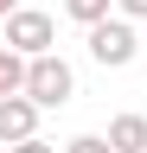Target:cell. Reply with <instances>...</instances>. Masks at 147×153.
I'll list each match as a JSON object with an SVG mask.
<instances>
[{
	"label": "cell",
	"mask_w": 147,
	"mask_h": 153,
	"mask_svg": "<svg viewBox=\"0 0 147 153\" xmlns=\"http://www.w3.org/2000/svg\"><path fill=\"white\" fill-rule=\"evenodd\" d=\"M7 45H13V51H26V57L51 51V45H58V19L39 13V7H13V13H7Z\"/></svg>",
	"instance_id": "3"
},
{
	"label": "cell",
	"mask_w": 147,
	"mask_h": 153,
	"mask_svg": "<svg viewBox=\"0 0 147 153\" xmlns=\"http://www.w3.org/2000/svg\"><path fill=\"white\" fill-rule=\"evenodd\" d=\"M39 102H32L26 89H13V96H0V147H13V140H26V134H39Z\"/></svg>",
	"instance_id": "4"
},
{
	"label": "cell",
	"mask_w": 147,
	"mask_h": 153,
	"mask_svg": "<svg viewBox=\"0 0 147 153\" xmlns=\"http://www.w3.org/2000/svg\"><path fill=\"white\" fill-rule=\"evenodd\" d=\"M83 45H90V57H96L102 70H128L141 57V38H134V19L128 13H109L96 26H83Z\"/></svg>",
	"instance_id": "1"
},
{
	"label": "cell",
	"mask_w": 147,
	"mask_h": 153,
	"mask_svg": "<svg viewBox=\"0 0 147 153\" xmlns=\"http://www.w3.org/2000/svg\"><path fill=\"white\" fill-rule=\"evenodd\" d=\"M115 13H128V19H147V0H115Z\"/></svg>",
	"instance_id": "10"
},
{
	"label": "cell",
	"mask_w": 147,
	"mask_h": 153,
	"mask_svg": "<svg viewBox=\"0 0 147 153\" xmlns=\"http://www.w3.org/2000/svg\"><path fill=\"white\" fill-rule=\"evenodd\" d=\"M109 147V134H77V140H64L58 153H102Z\"/></svg>",
	"instance_id": "8"
},
{
	"label": "cell",
	"mask_w": 147,
	"mask_h": 153,
	"mask_svg": "<svg viewBox=\"0 0 147 153\" xmlns=\"http://www.w3.org/2000/svg\"><path fill=\"white\" fill-rule=\"evenodd\" d=\"M0 153H7V147H0Z\"/></svg>",
	"instance_id": "13"
},
{
	"label": "cell",
	"mask_w": 147,
	"mask_h": 153,
	"mask_svg": "<svg viewBox=\"0 0 147 153\" xmlns=\"http://www.w3.org/2000/svg\"><path fill=\"white\" fill-rule=\"evenodd\" d=\"M7 153H58V147H51V140H39V134H26V140H13Z\"/></svg>",
	"instance_id": "9"
},
{
	"label": "cell",
	"mask_w": 147,
	"mask_h": 153,
	"mask_svg": "<svg viewBox=\"0 0 147 153\" xmlns=\"http://www.w3.org/2000/svg\"><path fill=\"white\" fill-rule=\"evenodd\" d=\"M109 13H115V0H64V19H77V26H96Z\"/></svg>",
	"instance_id": "7"
},
{
	"label": "cell",
	"mask_w": 147,
	"mask_h": 153,
	"mask_svg": "<svg viewBox=\"0 0 147 153\" xmlns=\"http://www.w3.org/2000/svg\"><path fill=\"white\" fill-rule=\"evenodd\" d=\"M102 153H115V147H102Z\"/></svg>",
	"instance_id": "12"
},
{
	"label": "cell",
	"mask_w": 147,
	"mask_h": 153,
	"mask_svg": "<svg viewBox=\"0 0 147 153\" xmlns=\"http://www.w3.org/2000/svg\"><path fill=\"white\" fill-rule=\"evenodd\" d=\"M26 64H32V57L26 51H0V96H13V89H26Z\"/></svg>",
	"instance_id": "6"
},
{
	"label": "cell",
	"mask_w": 147,
	"mask_h": 153,
	"mask_svg": "<svg viewBox=\"0 0 147 153\" xmlns=\"http://www.w3.org/2000/svg\"><path fill=\"white\" fill-rule=\"evenodd\" d=\"M109 147H115V153H147V115L122 108L115 121H109Z\"/></svg>",
	"instance_id": "5"
},
{
	"label": "cell",
	"mask_w": 147,
	"mask_h": 153,
	"mask_svg": "<svg viewBox=\"0 0 147 153\" xmlns=\"http://www.w3.org/2000/svg\"><path fill=\"white\" fill-rule=\"evenodd\" d=\"M13 7H19V0H0V19H7V13H13Z\"/></svg>",
	"instance_id": "11"
},
{
	"label": "cell",
	"mask_w": 147,
	"mask_h": 153,
	"mask_svg": "<svg viewBox=\"0 0 147 153\" xmlns=\"http://www.w3.org/2000/svg\"><path fill=\"white\" fill-rule=\"evenodd\" d=\"M26 96L39 108H64L70 96H77V70H70V57H58V51H39L26 64Z\"/></svg>",
	"instance_id": "2"
}]
</instances>
